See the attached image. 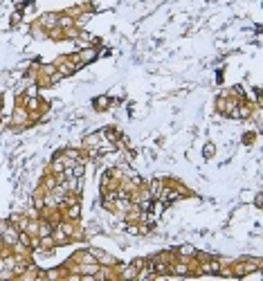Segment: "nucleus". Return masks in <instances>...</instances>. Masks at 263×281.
<instances>
[{
	"label": "nucleus",
	"mask_w": 263,
	"mask_h": 281,
	"mask_svg": "<svg viewBox=\"0 0 263 281\" xmlns=\"http://www.w3.org/2000/svg\"><path fill=\"white\" fill-rule=\"evenodd\" d=\"M99 48H95V45H88V48H81V50H77V56H79V63L86 68V65H90V63H95L99 58Z\"/></svg>",
	"instance_id": "5"
},
{
	"label": "nucleus",
	"mask_w": 263,
	"mask_h": 281,
	"mask_svg": "<svg viewBox=\"0 0 263 281\" xmlns=\"http://www.w3.org/2000/svg\"><path fill=\"white\" fill-rule=\"evenodd\" d=\"M254 140H257V133H252V131L243 133V144H245V146H252Z\"/></svg>",
	"instance_id": "10"
},
{
	"label": "nucleus",
	"mask_w": 263,
	"mask_h": 281,
	"mask_svg": "<svg viewBox=\"0 0 263 281\" xmlns=\"http://www.w3.org/2000/svg\"><path fill=\"white\" fill-rule=\"evenodd\" d=\"M54 63V68H56V72H61L63 77H72V74H77L79 70V65L74 63L72 58H70V54H63V56H58L56 61H52Z\"/></svg>",
	"instance_id": "3"
},
{
	"label": "nucleus",
	"mask_w": 263,
	"mask_h": 281,
	"mask_svg": "<svg viewBox=\"0 0 263 281\" xmlns=\"http://www.w3.org/2000/svg\"><path fill=\"white\" fill-rule=\"evenodd\" d=\"M232 268V279H243L248 275H259L261 272V259L259 257H241L229 263Z\"/></svg>",
	"instance_id": "1"
},
{
	"label": "nucleus",
	"mask_w": 263,
	"mask_h": 281,
	"mask_svg": "<svg viewBox=\"0 0 263 281\" xmlns=\"http://www.w3.org/2000/svg\"><path fill=\"white\" fill-rule=\"evenodd\" d=\"M254 205H257V207H261V194H257V198H254Z\"/></svg>",
	"instance_id": "11"
},
{
	"label": "nucleus",
	"mask_w": 263,
	"mask_h": 281,
	"mask_svg": "<svg viewBox=\"0 0 263 281\" xmlns=\"http://www.w3.org/2000/svg\"><path fill=\"white\" fill-rule=\"evenodd\" d=\"M88 250H90V254L95 257V261H97L99 266H110V268H112V266H117V263H119V259L112 257L110 252H106V250H102V247L90 245Z\"/></svg>",
	"instance_id": "4"
},
{
	"label": "nucleus",
	"mask_w": 263,
	"mask_h": 281,
	"mask_svg": "<svg viewBox=\"0 0 263 281\" xmlns=\"http://www.w3.org/2000/svg\"><path fill=\"white\" fill-rule=\"evenodd\" d=\"M110 106H112V99L108 97V95H99V97L93 99L95 112H106V111H110Z\"/></svg>",
	"instance_id": "7"
},
{
	"label": "nucleus",
	"mask_w": 263,
	"mask_h": 281,
	"mask_svg": "<svg viewBox=\"0 0 263 281\" xmlns=\"http://www.w3.org/2000/svg\"><path fill=\"white\" fill-rule=\"evenodd\" d=\"M214 153H216V146H214V142H207V144H205V149H203L205 160H210V158H214Z\"/></svg>",
	"instance_id": "9"
},
{
	"label": "nucleus",
	"mask_w": 263,
	"mask_h": 281,
	"mask_svg": "<svg viewBox=\"0 0 263 281\" xmlns=\"http://www.w3.org/2000/svg\"><path fill=\"white\" fill-rule=\"evenodd\" d=\"M29 126H34V124H32V117H29V111L25 108V104L16 102L14 111H11V115H9V131L23 133L25 128H29Z\"/></svg>",
	"instance_id": "2"
},
{
	"label": "nucleus",
	"mask_w": 263,
	"mask_h": 281,
	"mask_svg": "<svg viewBox=\"0 0 263 281\" xmlns=\"http://www.w3.org/2000/svg\"><path fill=\"white\" fill-rule=\"evenodd\" d=\"M0 112H2V111H0Z\"/></svg>",
	"instance_id": "12"
},
{
	"label": "nucleus",
	"mask_w": 263,
	"mask_h": 281,
	"mask_svg": "<svg viewBox=\"0 0 263 281\" xmlns=\"http://www.w3.org/2000/svg\"><path fill=\"white\" fill-rule=\"evenodd\" d=\"M56 23H58V11H45V14H41L39 18L34 20V25L43 27L45 32H48V29H52V27H56Z\"/></svg>",
	"instance_id": "6"
},
{
	"label": "nucleus",
	"mask_w": 263,
	"mask_h": 281,
	"mask_svg": "<svg viewBox=\"0 0 263 281\" xmlns=\"http://www.w3.org/2000/svg\"><path fill=\"white\" fill-rule=\"evenodd\" d=\"M175 254L180 259H194L196 254H198V247L191 245V243H182V245L175 247Z\"/></svg>",
	"instance_id": "8"
}]
</instances>
